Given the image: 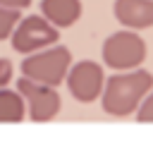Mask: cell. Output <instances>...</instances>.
<instances>
[{"label": "cell", "mask_w": 153, "mask_h": 146, "mask_svg": "<svg viewBox=\"0 0 153 146\" xmlns=\"http://www.w3.org/2000/svg\"><path fill=\"white\" fill-rule=\"evenodd\" d=\"M151 86H153V77L146 69H136L134 67V69L117 72L115 77H110L103 84L100 105H103V110L108 115L127 117L139 108L141 98L148 93Z\"/></svg>", "instance_id": "cell-1"}, {"label": "cell", "mask_w": 153, "mask_h": 146, "mask_svg": "<svg viewBox=\"0 0 153 146\" xmlns=\"http://www.w3.org/2000/svg\"><path fill=\"white\" fill-rule=\"evenodd\" d=\"M72 65V53L65 45H48L41 50L29 53L22 60V77L48 84V86H60L65 81V74Z\"/></svg>", "instance_id": "cell-2"}, {"label": "cell", "mask_w": 153, "mask_h": 146, "mask_svg": "<svg viewBox=\"0 0 153 146\" xmlns=\"http://www.w3.org/2000/svg\"><path fill=\"white\" fill-rule=\"evenodd\" d=\"M103 62L115 69V72H124V69H134L146 60V41L134 31H115L105 38L103 43Z\"/></svg>", "instance_id": "cell-3"}, {"label": "cell", "mask_w": 153, "mask_h": 146, "mask_svg": "<svg viewBox=\"0 0 153 146\" xmlns=\"http://www.w3.org/2000/svg\"><path fill=\"white\" fill-rule=\"evenodd\" d=\"M12 48L22 55H29L33 50H41V48H48L53 45L57 38H60V29L53 26L43 14H31V17H19V22L14 24L12 34Z\"/></svg>", "instance_id": "cell-4"}, {"label": "cell", "mask_w": 153, "mask_h": 146, "mask_svg": "<svg viewBox=\"0 0 153 146\" xmlns=\"http://www.w3.org/2000/svg\"><path fill=\"white\" fill-rule=\"evenodd\" d=\"M17 91L24 98V103L29 108V117L33 122H50L62 108L57 86L38 84V81H31V79L22 77L17 81Z\"/></svg>", "instance_id": "cell-5"}, {"label": "cell", "mask_w": 153, "mask_h": 146, "mask_svg": "<svg viewBox=\"0 0 153 146\" xmlns=\"http://www.w3.org/2000/svg\"><path fill=\"white\" fill-rule=\"evenodd\" d=\"M65 79H67L69 93L79 103H93L100 96L103 84H105L103 67L93 60H79L76 65H69Z\"/></svg>", "instance_id": "cell-6"}, {"label": "cell", "mask_w": 153, "mask_h": 146, "mask_svg": "<svg viewBox=\"0 0 153 146\" xmlns=\"http://www.w3.org/2000/svg\"><path fill=\"white\" fill-rule=\"evenodd\" d=\"M115 19L127 29H148L153 26V0H115Z\"/></svg>", "instance_id": "cell-7"}, {"label": "cell", "mask_w": 153, "mask_h": 146, "mask_svg": "<svg viewBox=\"0 0 153 146\" xmlns=\"http://www.w3.org/2000/svg\"><path fill=\"white\" fill-rule=\"evenodd\" d=\"M81 0H41V14L57 29H67L81 17Z\"/></svg>", "instance_id": "cell-8"}, {"label": "cell", "mask_w": 153, "mask_h": 146, "mask_svg": "<svg viewBox=\"0 0 153 146\" xmlns=\"http://www.w3.org/2000/svg\"><path fill=\"white\" fill-rule=\"evenodd\" d=\"M24 117H26V105L19 91H10L2 86L0 89V124H14V122H22Z\"/></svg>", "instance_id": "cell-9"}, {"label": "cell", "mask_w": 153, "mask_h": 146, "mask_svg": "<svg viewBox=\"0 0 153 146\" xmlns=\"http://www.w3.org/2000/svg\"><path fill=\"white\" fill-rule=\"evenodd\" d=\"M17 22H19V10H14V7H2V5H0V41L10 38V34H12V29H14Z\"/></svg>", "instance_id": "cell-10"}, {"label": "cell", "mask_w": 153, "mask_h": 146, "mask_svg": "<svg viewBox=\"0 0 153 146\" xmlns=\"http://www.w3.org/2000/svg\"><path fill=\"white\" fill-rule=\"evenodd\" d=\"M136 120L141 124H151L153 122V86L148 89V93L141 98L139 108H136Z\"/></svg>", "instance_id": "cell-11"}, {"label": "cell", "mask_w": 153, "mask_h": 146, "mask_svg": "<svg viewBox=\"0 0 153 146\" xmlns=\"http://www.w3.org/2000/svg\"><path fill=\"white\" fill-rule=\"evenodd\" d=\"M10 79H12V62L5 60V57H0V89L7 86Z\"/></svg>", "instance_id": "cell-12"}, {"label": "cell", "mask_w": 153, "mask_h": 146, "mask_svg": "<svg viewBox=\"0 0 153 146\" xmlns=\"http://www.w3.org/2000/svg\"><path fill=\"white\" fill-rule=\"evenodd\" d=\"M2 7H14V10H24L31 5V0H0Z\"/></svg>", "instance_id": "cell-13"}]
</instances>
